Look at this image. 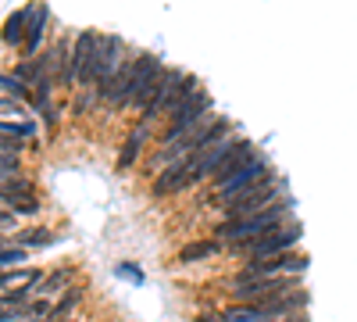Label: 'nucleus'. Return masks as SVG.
<instances>
[{
    "label": "nucleus",
    "instance_id": "obj_1",
    "mask_svg": "<svg viewBox=\"0 0 357 322\" xmlns=\"http://www.w3.org/2000/svg\"><path fill=\"white\" fill-rule=\"evenodd\" d=\"M293 222V197H282L268 208L254 212V215H240V219H222L215 226V240L222 244H240V240H254V237H264L279 226Z\"/></svg>",
    "mask_w": 357,
    "mask_h": 322
},
{
    "label": "nucleus",
    "instance_id": "obj_2",
    "mask_svg": "<svg viewBox=\"0 0 357 322\" xmlns=\"http://www.w3.org/2000/svg\"><path fill=\"white\" fill-rule=\"evenodd\" d=\"M161 68H165V61H161L158 54H132L129 61L111 75V82L104 86V90H93V94H97V101H104L107 108L122 111V108H129V101H132V94L139 90V86L151 79V75H158Z\"/></svg>",
    "mask_w": 357,
    "mask_h": 322
},
{
    "label": "nucleus",
    "instance_id": "obj_3",
    "mask_svg": "<svg viewBox=\"0 0 357 322\" xmlns=\"http://www.w3.org/2000/svg\"><path fill=\"white\" fill-rule=\"evenodd\" d=\"M211 111H215L211 94H207L204 86H197L193 94H186L183 101L172 108L168 126H165V133H161V147H168V143L183 140V136H190V133H197V129H204L207 122H211Z\"/></svg>",
    "mask_w": 357,
    "mask_h": 322
},
{
    "label": "nucleus",
    "instance_id": "obj_4",
    "mask_svg": "<svg viewBox=\"0 0 357 322\" xmlns=\"http://www.w3.org/2000/svg\"><path fill=\"white\" fill-rule=\"evenodd\" d=\"M197 79L193 75H186L183 68H165V75H161V86L154 90V97L143 104V111H139V122H146V126H154L161 115H172V108L183 101L186 94H193L197 90Z\"/></svg>",
    "mask_w": 357,
    "mask_h": 322
},
{
    "label": "nucleus",
    "instance_id": "obj_5",
    "mask_svg": "<svg viewBox=\"0 0 357 322\" xmlns=\"http://www.w3.org/2000/svg\"><path fill=\"white\" fill-rule=\"evenodd\" d=\"M304 237V226L301 222H286L264 237H254V240H240V244H225V251L240 261H254V258H272V254H282V251H293Z\"/></svg>",
    "mask_w": 357,
    "mask_h": 322
},
{
    "label": "nucleus",
    "instance_id": "obj_6",
    "mask_svg": "<svg viewBox=\"0 0 357 322\" xmlns=\"http://www.w3.org/2000/svg\"><path fill=\"white\" fill-rule=\"evenodd\" d=\"M293 290H304L301 276H236L229 283L232 301H261V298H282Z\"/></svg>",
    "mask_w": 357,
    "mask_h": 322
},
{
    "label": "nucleus",
    "instance_id": "obj_7",
    "mask_svg": "<svg viewBox=\"0 0 357 322\" xmlns=\"http://www.w3.org/2000/svg\"><path fill=\"white\" fill-rule=\"evenodd\" d=\"M282 197H289V193H286V180H279V175L272 172V175H264L257 186H250L247 193L218 204V208L225 212V219H240V215H254V212L268 208V204H275V200H282Z\"/></svg>",
    "mask_w": 357,
    "mask_h": 322
},
{
    "label": "nucleus",
    "instance_id": "obj_8",
    "mask_svg": "<svg viewBox=\"0 0 357 322\" xmlns=\"http://www.w3.org/2000/svg\"><path fill=\"white\" fill-rule=\"evenodd\" d=\"M104 36L93 33V29H82V33L75 36L72 43V54H68V68H65V90H72V86H86V75H89V65H93V57L100 50Z\"/></svg>",
    "mask_w": 357,
    "mask_h": 322
},
{
    "label": "nucleus",
    "instance_id": "obj_9",
    "mask_svg": "<svg viewBox=\"0 0 357 322\" xmlns=\"http://www.w3.org/2000/svg\"><path fill=\"white\" fill-rule=\"evenodd\" d=\"M129 61V54H126V43L118 40V36H104L97 57H93V65H89V75H86V86L82 90H104V86L111 82V75L118 72Z\"/></svg>",
    "mask_w": 357,
    "mask_h": 322
},
{
    "label": "nucleus",
    "instance_id": "obj_10",
    "mask_svg": "<svg viewBox=\"0 0 357 322\" xmlns=\"http://www.w3.org/2000/svg\"><path fill=\"white\" fill-rule=\"evenodd\" d=\"M307 269V254L304 251H282V254H272V258H254V261H243L240 276H304Z\"/></svg>",
    "mask_w": 357,
    "mask_h": 322
},
{
    "label": "nucleus",
    "instance_id": "obj_11",
    "mask_svg": "<svg viewBox=\"0 0 357 322\" xmlns=\"http://www.w3.org/2000/svg\"><path fill=\"white\" fill-rule=\"evenodd\" d=\"M264 175H272V165H268V158L257 151L240 172L232 175V180H225L222 186H218V193L211 197V204H225V200H232V197H240V193H247L250 186H257Z\"/></svg>",
    "mask_w": 357,
    "mask_h": 322
},
{
    "label": "nucleus",
    "instance_id": "obj_12",
    "mask_svg": "<svg viewBox=\"0 0 357 322\" xmlns=\"http://www.w3.org/2000/svg\"><path fill=\"white\" fill-rule=\"evenodd\" d=\"M0 204L15 215H36L40 212V200H36V183L29 175H8L0 180Z\"/></svg>",
    "mask_w": 357,
    "mask_h": 322
},
{
    "label": "nucleus",
    "instance_id": "obj_13",
    "mask_svg": "<svg viewBox=\"0 0 357 322\" xmlns=\"http://www.w3.org/2000/svg\"><path fill=\"white\" fill-rule=\"evenodd\" d=\"M243 143H247V136H240V133H236V136H229V140H222L218 143V147H211V151H204L200 158H193L190 161V172H193V183H211V175L236 154V151H240L243 147Z\"/></svg>",
    "mask_w": 357,
    "mask_h": 322
},
{
    "label": "nucleus",
    "instance_id": "obj_14",
    "mask_svg": "<svg viewBox=\"0 0 357 322\" xmlns=\"http://www.w3.org/2000/svg\"><path fill=\"white\" fill-rule=\"evenodd\" d=\"M186 186H193V172H190V161H175L168 168L158 172L154 180V197H172V193H183Z\"/></svg>",
    "mask_w": 357,
    "mask_h": 322
},
{
    "label": "nucleus",
    "instance_id": "obj_15",
    "mask_svg": "<svg viewBox=\"0 0 357 322\" xmlns=\"http://www.w3.org/2000/svg\"><path fill=\"white\" fill-rule=\"evenodd\" d=\"M47 18H50V11H47V4H29V25H25V54L22 57H36V50H40V40H43V29H47Z\"/></svg>",
    "mask_w": 357,
    "mask_h": 322
},
{
    "label": "nucleus",
    "instance_id": "obj_16",
    "mask_svg": "<svg viewBox=\"0 0 357 322\" xmlns=\"http://www.w3.org/2000/svg\"><path fill=\"white\" fill-rule=\"evenodd\" d=\"M222 240H215V237H204V240H190L183 251L175 254V265H197V261H207V258H215V254H222Z\"/></svg>",
    "mask_w": 357,
    "mask_h": 322
},
{
    "label": "nucleus",
    "instance_id": "obj_17",
    "mask_svg": "<svg viewBox=\"0 0 357 322\" xmlns=\"http://www.w3.org/2000/svg\"><path fill=\"white\" fill-rule=\"evenodd\" d=\"M68 54H72V43H68V36H61V40H57L43 57H40V61H43V68L54 75V82L57 86H61L65 82V68H68Z\"/></svg>",
    "mask_w": 357,
    "mask_h": 322
},
{
    "label": "nucleus",
    "instance_id": "obj_18",
    "mask_svg": "<svg viewBox=\"0 0 357 322\" xmlns=\"http://www.w3.org/2000/svg\"><path fill=\"white\" fill-rule=\"evenodd\" d=\"M151 133H154V126L139 122V126H136V133H132V136L122 143V154H118V168H122V172H129V168H132V161H136L139 147L146 143V136H151Z\"/></svg>",
    "mask_w": 357,
    "mask_h": 322
},
{
    "label": "nucleus",
    "instance_id": "obj_19",
    "mask_svg": "<svg viewBox=\"0 0 357 322\" xmlns=\"http://www.w3.org/2000/svg\"><path fill=\"white\" fill-rule=\"evenodd\" d=\"M36 279H43V269H33V265L0 269V294H4V290H15V286H25V283H36Z\"/></svg>",
    "mask_w": 357,
    "mask_h": 322
},
{
    "label": "nucleus",
    "instance_id": "obj_20",
    "mask_svg": "<svg viewBox=\"0 0 357 322\" xmlns=\"http://www.w3.org/2000/svg\"><path fill=\"white\" fill-rule=\"evenodd\" d=\"M82 298H86V286H68L65 294H61V301H54L50 319H54V322H65V319H72V315H75V308L82 305Z\"/></svg>",
    "mask_w": 357,
    "mask_h": 322
},
{
    "label": "nucleus",
    "instance_id": "obj_21",
    "mask_svg": "<svg viewBox=\"0 0 357 322\" xmlns=\"http://www.w3.org/2000/svg\"><path fill=\"white\" fill-rule=\"evenodd\" d=\"M68 286H72V269H68V265H57L54 272L43 276V283H40V298H57V294H65Z\"/></svg>",
    "mask_w": 357,
    "mask_h": 322
},
{
    "label": "nucleus",
    "instance_id": "obj_22",
    "mask_svg": "<svg viewBox=\"0 0 357 322\" xmlns=\"http://www.w3.org/2000/svg\"><path fill=\"white\" fill-rule=\"evenodd\" d=\"M25 22H29V8L8 15V22H4V43H15V47L25 43Z\"/></svg>",
    "mask_w": 357,
    "mask_h": 322
},
{
    "label": "nucleus",
    "instance_id": "obj_23",
    "mask_svg": "<svg viewBox=\"0 0 357 322\" xmlns=\"http://www.w3.org/2000/svg\"><path fill=\"white\" fill-rule=\"evenodd\" d=\"M0 136H11V140H33L36 136V122H18V119H0Z\"/></svg>",
    "mask_w": 357,
    "mask_h": 322
},
{
    "label": "nucleus",
    "instance_id": "obj_24",
    "mask_svg": "<svg viewBox=\"0 0 357 322\" xmlns=\"http://www.w3.org/2000/svg\"><path fill=\"white\" fill-rule=\"evenodd\" d=\"M57 237L54 233H47V229H22L18 237H15V244L18 247H47V244H54Z\"/></svg>",
    "mask_w": 357,
    "mask_h": 322
},
{
    "label": "nucleus",
    "instance_id": "obj_25",
    "mask_svg": "<svg viewBox=\"0 0 357 322\" xmlns=\"http://www.w3.org/2000/svg\"><path fill=\"white\" fill-rule=\"evenodd\" d=\"M33 286H36V283H25V286L4 290V294H0V308H22V305H29V294H33Z\"/></svg>",
    "mask_w": 357,
    "mask_h": 322
},
{
    "label": "nucleus",
    "instance_id": "obj_26",
    "mask_svg": "<svg viewBox=\"0 0 357 322\" xmlns=\"http://www.w3.org/2000/svg\"><path fill=\"white\" fill-rule=\"evenodd\" d=\"M0 94L4 97H15V101H29V86L18 79V75H0Z\"/></svg>",
    "mask_w": 357,
    "mask_h": 322
},
{
    "label": "nucleus",
    "instance_id": "obj_27",
    "mask_svg": "<svg viewBox=\"0 0 357 322\" xmlns=\"http://www.w3.org/2000/svg\"><path fill=\"white\" fill-rule=\"evenodd\" d=\"M29 261V251L18 247V244H8V247H0V269H18Z\"/></svg>",
    "mask_w": 357,
    "mask_h": 322
},
{
    "label": "nucleus",
    "instance_id": "obj_28",
    "mask_svg": "<svg viewBox=\"0 0 357 322\" xmlns=\"http://www.w3.org/2000/svg\"><path fill=\"white\" fill-rule=\"evenodd\" d=\"M50 312H54V301H50V298H36V301H29V305H25V319H29V322L50 319Z\"/></svg>",
    "mask_w": 357,
    "mask_h": 322
},
{
    "label": "nucleus",
    "instance_id": "obj_29",
    "mask_svg": "<svg viewBox=\"0 0 357 322\" xmlns=\"http://www.w3.org/2000/svg\"><path fill=\"white\" fill-rule=\"evenodd\" d=\"M22 115H25V104L22 101L0 94V119H22Z\"/></svg>",
    "mask_w": 357,
    "mask_h": 322
},
{
    "label": "nucleus",
    "instance_id": "obj_30",
    "mask_svg": "<svg viewBox=\"0 0 357 322\" xmlns=\"http://www.w3.org/2000/svg\"><path fill=\"white\" fill-rule=\"evenodd\" d=\"M8 175H22V158L18 154H0V180Z\"/></svg>",
    "mask_w": 357,
    "mask_h": 322
},
{
    "label": "nucleus",
    "instance_id": "obj_31",
    "mask_svg": "<svg viewBox=\"0 0 357 322\" xmlns=\"http://www.w3.org/2000/svg\"><path fill=\"white\" fill-rule=\"evenodd\" d=\"M25 140H11V136H0V154H22Z\"/></svg>",
    "mask_w": 357,
    "mask_h": 322
},
{
    "label": "nucleus",
    "instance_id": "obj_32",
    "mask_svg": "<svg viewBox=\"0 0 357 322\" xmlns=\"http://www.w3.org/2000/svg\"><path fill=\"white\" fill-rule=\"evenodd\" d=\"M18 229V215L8 212V208H0V233H15Z\"/></svg>",
    "mask_w": 357,
    "mask_h": 322
},
{
    "label": "nucleus",
    "instance_id": "obj_33",
    "mask_svg": "<svg viewBox=\"0 0 357 322\" xmlns=\"http://www.w3.org/2000/svg\"><path fill=\"white\" fill-rule=\"evenodd\" d=\"M197 322H225L222 312H197Z\"/></svg>",
    "mask_w": 357,
    "mask_h": 322
},
{
    "label": "nucleus",
    "instance_id": "obj_34",
    "mask_svg": "<svg viewBox=\"0 0 357 322\" xmlns=\"http://www.w3.org/2000/svg\"><path fill=\"white\" fill-rule=\"evenodd\" d=\"M0 247H8V237H4V233H0Z\"/></svg>",
    "mask_w": 357,
    "mask_h": 322
},
{
    "label": "nucleus",
    "instance_id": "obj_35",
    "mask_svg": "<svg viewBox=\"0 0 357 322\" xmlns=\"http://www.w3.org/2000/svg\"><path fill=\"white\" fill-rule=\"evenodd\" d=\"M36 322H54V319H36Z\"/></svg>",
    "mask_w": 357,
    "mask_h": 322
},
{
    "label": "nucleus",
    "instance_id": "obj_36",
    "mask_svg": "<svg viewBox=\"0 0 357 322\" xmlns=\"http://www.w3.org/2000/svg\"><path fill=\"white\" fill-rule=\"evenodd\" d=\"M65 322H72V319H65Z\"/></svg>",
    "mask_w": 357,
    "mask_h": 322
}]
</instances>
